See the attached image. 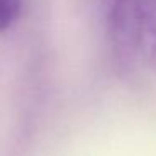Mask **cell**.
<instances>
[{"label":"cell","instance_id":"2","mask_svg":"<svg viewBox=\"0 0 156 156\" xmlns=\"http://www.w3.org/2000/svg\"><path fill=\"white\" fill-rule=\"evenodd\" d=\"M141 57L156 69V0H136Z\"/></svg>","mask_w":156,"mask_h":156},{"label":"cell","instance_id":"3","mask_svg":"<svg viewBox=\"0 0 156 156\" xmlns=\"http://www.w3.org/2000/svg\"><path fill=\"white\" fill-rule=\"evenodd\" d=\"M22 0H0V32L7 30L19 19Z\"/></svg>","mask_w":156,"mask_h":156},{"label":"cell","instance_id":"1","mask_svg":"<svg viewBox=\"0 0 156 156\" xmlns=\"http://www.w3.org/2000/svg\"><path fill=\"white\" fill-rule=\"evenodd\" d=\"M104 27L121 71H129L141 57L136 0H99Z\"/></svg>","mask_w":156,"mask_h":156}]
</instances>
